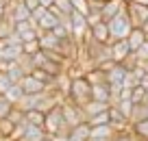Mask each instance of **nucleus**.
<instances>
[{
  "label": "nucleus",
  "mask_w": 148,
  "mask_h": 141,
  "mask_svg": "<svg viewBox=\"0 0 148 141\" xmlns=\"http://www.w3.org/2000/svg\"><path fill=\"white\" fill-rule=\"evenodd\" d=\"M107 26H109V33H111V37H113V41L126 39V37L131 35V31H133V24H131V20H129L126 7L116 15V18H111L109 22H107Z\"/></svg>",
  "instance_id": "obj_1"
},
{
  "label": "nucleus",
  "mask_w": 148,
  "mask_h": 141,
  "mask_svg": "<svg viewBox=\"0 0 148 141\" xmlns=\"http://www.w3.org/2000/svg\"><path fill=\"white\" fill-rule=\"evenodd\" d=\"M44 130L50 135H70V126L65 124L63 113H61V104L55 106L52 111L46 113V122H44Z\"/></svg>",
  "instance_id": "obj_2"
},
{
  "label": "nucleus",
  "mask_w": 148,
  "mask_h": 141,
  "mask_svg": "<svg viewBox=\"0 0 148 141\" xmlns=\"http://www.w3.org/2000/svg\"><path fill=\"white\" fill-rule=\"evenodd\" d=\"M68 100L74 102L76 106H81V109L92 100V85L87 82V78H76V80H72V91H70Z\"/></svg>",
  "instance_id": "obj_3"
},
{
  "label": "nucleus",
  "mask_w": 148,
  "mask_h": 141,
  "mask_svg": "<svg viewBox=\"0 0 148 141\" xmlns=\"http://www.w3.org/2000/svg\"><path fill=\"white\" fill-rule=\"evenodd\" d=\"M61 113H63V119H65V124H68L70 128L79 126V124H83V122H87L83 109H81V106H76L74 102H70V100H63V102H61Z\"/></svg>",
  "instance_id": "obj_4"
},
{
  "label": "nucleus",
  "mask_w": 148,
  "mask_h": 141,
  "mask_svg": "<svg viewBox=\"0 0 148 141\" xmlns=\"http://www.w3.org/2000/svg\"><path fill=\"white\" fill-rule=\"evenodd\" d=\"M37 31H39V28H37ZM39 46H42V50H52V52H61V54H63V41L52 31H48V33L39 31Z\"/></svg>",
  "instance_id": "obj_5"
},
{
  "label": "nucleus",
  "mask_w": 148,
  "mask_h": 141,
  "mask_svg": "<svg viewBox=\"0 0 148 141\" xmlns=\"http://www.w3.org/2000/svg\"><path fill=\"white\" fill-rule=\"evenodd\" d=\"M126 11H129V20H131V24H133V28H142V24L148 20V7H144V5L129 2V5H126Z\"/></svg>",
  "instance_id": "obj_6"
},
{
  "label": "nucleus",
  "mask_w": 148,
  "mask_h": 141,
  "mask_svg": "<svg viewBox=\"0 0 148 141\" xmlns=\"http://www.w3.org/2000/svg\"><path fill=\"white\" fill-rule=\"evenodd\" d=\"M20 87L24 89V93H28V96H33V93H42V91L50 89V87H46L42 80H37L33 74H26V76L20 80Z\"/></svg>",
  "instance_id": "obj_7"
},
{
  "label": "nucleus",
  "mask_w": 148,
  "mask_h": 141,
  "mask_svg": "<svg viewBox=\"0 0 148 141\" xmlns=\"http://www.w3.org/2000/svg\"><path fill=\"white\" fill-rule=\"evenodd\" d=\"M131 54V48H129V41L126 39H118L111 44V59L116 63H124Z\"/></svg>",
  "instance_id": "obj_8"
},
{
  "label": "nucleus",
  "mask_w": 148,
  "mask_h": 141,
  "mask_svg": "<svg viewBox=\"0 0 148 141\" xmlns=\"http://www.w3.org/2000/svg\"><path fill=\"white\" fill-rule=\"evenodd\" d=\"M89 37L92 39H96V41H100V44H113V37H111V33H109V26H107V22H98L96 26H92L89 28Z\"/></svg>",
  "instance_id": "obj_9"
},
{
  "label": "nucleus",
  "mask_w": 148,
  "mask_h": 141,
  "mask_svg": "<svg viewBox=\"0 0 148 141\" xmlns=\"http://www.w3.org/2000/svg\"><path fill=\"white\" fill-rule=\"evenodd\" d=\"M124 7H126L124 0H105V5H102V9H100L102 20H105V22H109V20H111V18H116V15L120 13Z\"/></svg>",
  "instance_id": "obj_10"
},
{
  "label": "nucleus",
  "mask_w": 148,
  "mask_h": 141,
  "mask_svg": "<svg viewBox=\"0 0 148 141\" xmlns=\"http://www.w3.org/2000/svg\"><path fill=\"white\" fill-rule=\"evenodd\" d=\"M48 139V132L44 130V126H33V124H28L26 132H24V137L20 141H46Z\"/></svg>",
  "instance_id": "obj_11"
},
{
  "label": "nucleus",
  "mask_w": 148,
  "mask_h": 141,
  "mask_svg": "<svg viewBox=\"0 0 148 141\" xmlns=\"http://www.w3.org/2000/svg\"><path fill=\"white\" fill-rule=\"evenodd\" d=\"M55 89L61 93V98H63V100H68V98H70V91H72V78L68 76V72H63L61 76H57Z\"/></svg>",
  "instance_id": "obj_12"
},
{
  "label": "nucleus",
  "mask_w": 148,
  "mask_h": 141,
  "mask_svg": "<svg viewBox=\"0 0 148 141\" xmlns=\"http://www.w3.org/2000/svg\"><path fill=\"white\" fill-rule=\"evenodd\" d=\"M111 109V104H107V102H98V100H89L87 104L83 106V113H85V117H94V115H98V113H105V111H109Z\"/></svg>",
  "instance_id": "obj_13"
},
{
  "label": "nucleus",
  "mask_w": 148,
  "mask_h": 141,
  "mask_svg": "<svg viewBox=\"0 0 148 141\" xmlns=\"http://www.w3.org/2000/svg\"><path fill=\"white\" fill-rule=\"evenodd\" d=\"M126 41H129L131 52H137L139 48L144 46V41H146V33H144L142 28H133V31H131V35L126 37Z\"/></svg>",
  "instance_id": "obj_14"
},
{
  "label": "nucleus",
  "mask_w": 148,
  "mask_h": 141,
  "mask_svg": "<svg viewBox=\"0 0 148 141\" xmlns=\"http://www.w3.org/2000/svg\"><path fill=\"white\" fill-rule=\"evenodd\" d=\"M118 135V130L111 124H105V126H92V137L89 139H113Z\"/></svg>",
  "instance_id": "obj_15"
},
{
  "label": "nucleus",
  "mask_w": 148,
  "mask_h": 141,
  "mask_svg": "<svg viewBox=\"0 0 148 141\" xmlns=\"http://www.w3.org/2000/svg\"><path fill=\"white\" fill-rule=\"evenodd\" d=\"M92 100L111 104V91H109V85H107V82H102V85H92Z\"/></svg>",
  "instance_id": "obj_16"
},
{
  "label": "nucleus",
  "mask_w": 148,
  "mask_h": 141,
  "mask_svg": "<svg viewBox=\"0 0 148 141\" xmlns=\"http://www.w3.org/2000/svg\"><path fill=\"white\" fill-rule=\"evenodd\" d=\"M126 74H129V69H126L122 63H116L109 72H107V82H120L122 85V80H124Z\"/></svg>",
  "instance_id": "obj_17"
},
{
  "label": "nucleus",
  "mask_w": 148,
  "mask_h": 141,
  "mask_svg": "<svg viewBox=\"0 0 148 141\" xmlns=\"http://www.w3.org/2000/svg\"><path fill=\"white\" fill-rule=\"evenodd\" d=\"M57 24H59V18H57V15L52 13L50 9H48V13L44 15L39 22H37V28H39V31H44V33H48V31H52Z\"/></svg>",
  "instance_id": "obj_18"
},
{
  "label": "nucleus",
  "mask_w": 148,
  "mask_h": 141,
  "mask_svg": "<svg viewBox=\"0 0 148 141\" xmlns=\"http://www.w3.org/2000/svg\"><path fill=\"white\" fill-rule=\"evenodd\" d=\"M70 137H76V139L89 141V137H92V126H89V122H83V124H79V126L70 128Z\"/></svg>",
  "instance_id": "obj_19"
},
{
  "label": "nucleus",
  "mask_w": 148,
  "mask_h": 141,
  "mask_svg": "<svg viewBox=\"0 0 148 141\" xmlns=\"http://www.w3.org/2000/svg\"><path fill=\"white\" fill-rule=\"evenodd\" d=\"M85 78H87L89 85H102V82H107V72L100 67H92V69H87Z\"/></svg>",
  "instance_id": "obj_20"
},
{
  "label": "nucleus",
  "mask_w": 148,
  "mask_h": 141,
  "mask_svg": "<svg viewBox=\"0 0 148 141\" xmlns=\"http://www.w3.org/2000/svg\"><path fill=\"white\" fill-rule=\"evenodd\" d=\"M7 76L11 78V82H20L24 76H26V72H24V67L18 63V61H13V63L7 67Z\"/></svg>",
  "instance_id": "obj_21"
},
{
  "label": "nucleus",
  "mask_w": 148,
  "mask_h": 141,
  "mask_svg": "<svg viewBox=\"0 0 148 141\" xmlns=\"http://www.w3.org/2000/svg\"><path fill=\"white\" fill-rule=\"evenodd\" d=\"M131 132H133V137H137L139 141H148V119L131 124Z\"/></svg>",
  "instance_id": "obj_22"
},
{
  "label": "nucleus",
  "mask_w": 148,
  "mask_h": 141,
  "mask_svg": "<svg viewBox=\"0 0 148 141\" xmlns=\"http://www.w3.org/2000/svg\"><path fill=\"white\" fill-rule=\"evenodd\" d=\"M5 98H7L9 102H13V104H18V102L22 100V98H24V89L20 87V82H13V85H11L9 89H7Z\"/></svg>",
  "instance_id": "obj_23"
},
{
  "label": "nucleus",
  "mask_w": 148,
  "mask_h": 141,
  "mask_svg": "<svg viewBox=\"0 0 148 141\" xmlns=\"http://www.w3.org/2000/svg\"><path fill=\"white\" fill-rule=\"evenodd\" d=\"M144 119H148V104H135L129 122L131 124H137V122H144Z\"/></svg>",
  "instance_id": "obj_24"
},
{
  "label": "nucleus",
  "mask_w": 148,
  "mask_h": 141,
  "mask_svg": "<svg viewBox=\"0 0 148 141\" xmlns=\"http://www.w3.org/2000/svg\"><path fill=\"white\" fill-rule=\"evenodd\" d=\"M24 117H26V122L33 124V126H44V122H46V113H42V111H37V109L26 111Z\"/></svg>",
  "instance_id": "obj_25"
},
{
  "label": "nucleus",
  "mask_w": 148,
  "mask_h": 141,
  "mask_svg": "<svg viewBox=\"0 0 148 141\" xmlns=\"http://www.w3.org/2000/svg\"><path fill=\"white\" fill-rule=\"evenodd\" d=\"M111 106H116L126 119H131V113H133V106L135 104H133V100H118L116 104H111Z\"/></svg>",
  "instance_id": "obj_26"
},
{
  "label": "nucleus",
  "mask_w": 148,
  "mask_h": 141,
  "mask_svg": "<svg viewBox=\"0 0 148 141\" xmlns=\"http://www.w3.org/2000/svg\"><path fill=\"white\" fill-rule=\"evenodd\" d=\"M87 122H89V126H105V124H111L109 111H105V113H98V115H94V117H89Z\"/></svg>",
  "instance_id": "obj_27"
},
{
  "label": "nucleus",
  "mask_w": 148,
  "mask_h": 141,
  "mask_svg": "<svg viewBox=\"0 0 148 141\" xmlns=\"http://www.w3.org/2000/svg\"><path fill=\"white\" fill-rule=\"evenodd\" d=\"M15 126H18V124H13L9 117L0 119V137H11V132L15 130Z\"/></svg>",
  "instance_id": "obj_28"
},
{
  "label": "nucleus",
  "mask_w": 148,
  "mask_h": 141,
  "mask_svg": "<svg viewBox=\"0 0 148 141\" xmlns=\"http://www.w3.org/2000/svg\"><path fill=\"white\" fill-rule=\"evenodd\" d=\"M72 2V7L76 11H81L83 15H89V11H92V2L89 0H70Z\"/></svg>",
  "instance_id": "obj_29"
},
{
  "label": "nucleus",
  "mask_w": 148,
  "mask_h": 141,
  "mask_svg": "<svg viewBox=\"0 0 148 141\" xmlns=\"http://www.w3.org/2000/svg\"><path fill=\"white\" fill-rule=\"evenodd\" d=\"M13 102H9L5 96H0V119H7L9 117V113H11V109H13Z\"/></svg>",
  "instance_id": "obj_30"
},
{
  "label": "nucleus",
  "mask_w": 148,
  "mask_h": 141,
  "mask_svg": "<svg viewBox=\"0 0 148 141\" xmlns=\"http://www.w3.org/2000/svg\"><path fill=\"white\" fill-rule=\"evenodd\" d=\"M131 100H133V104H144V100H146V89H144L142 85L135 87V89L131 91Z\"/></svg>",
  "instance_id": "obj_31"
},
{
  "label": "nucleus",
  "mask_w": 148,
  "mask_h": 141,
  "mask_svg": "<svg viewBox=\"0 0 148 141\" xmlns=\"http://www.w3.org/2000/svg\"><path fill=\"white\" fill-rule=\"evenodd\" d=\"M122 87H124V89H135V87H139V78L129 69V74H126L124 80H122Z\"/></svg>",
  "instance_id": "obj_32"
},
{
  "label": "nucleus",
  "mask_w": 148,
  "mask_h": 141,
  "mask_svg": "<svg viewBox=\"0 0 148 141\" xmlns=\"http://www.w3.org/2000/svg\"><path fill=\"white\" fill-rule=\"evenodd\" d=\"M22 48H24V54H37V52L42 50V46H39V39L37 41H26V44H22Z\"/></svg>",
  "instance_id": "obj_33"
},
{
  "label": "nucleus",
  "mask_w": 148,
  "mask_h": 141,
  "mask_svg": "<svg viewBox=\"0 0 148 141\" xmlns=\"http://www.w3.org/2000/svg\"><path fill=\"white\" fill-rule=\"evenodd\" d=\"M18 63L24 67V72H26V74H31L33 69H35V65H33V57H31V54H22V57L18 59Z\"/></svg>",
  "instance_id": "obj_34"
},
{
  "label": "nucleus",
  "mask_w": 148,
  "mask_h": 141,
  "mask_svg": "<svg viewBox=\"0 0 148 141\" xmlns=\"http://www.w3.org/2000/svg\"><path fill=\"white\" fill-rule=\"evenodd\" d=\"M52 7H57L61 13H68V15L74 11V7H72V2H70V0H55V5H52Z\"/></svg>",
  "instance_id": "obj_35"
},
{
  "label": "nucleus",
  "mask_w": 148,
  "mask_h": 141,
  "mask_svg": "<svg viewBox=\"0 0 148 141\" xmlns=\"http://www.w3.org/2000/svg\"><path fill=\"white\" fill-rule=\"evenodd\" d=\"M2 44H7V46H22V44H24V39H22V35H20L18 31H13L5 41H2Z\"/></svg>",
  "instance_id": "obj_36"
},
{
  "label": "nucleus",
  "mask_w": 148,
  "mask_h": 141,
  "mask_svg": "<svg viewBox=\"0 0 148 141\" xmlns=\"http://www.w3.org/2000/svg\"><path fill=\"white\" fill-rule=\"evenodd\" d=\"M9 119L13 124H22L24 122V111L20 109V106H13V109H11V113H9Z\"/></svg>",
  "instance_id": "obj_37"
},
{
  "label": "nucleus",
  "mask_w": 148,
  "mask_h": 141,
  "mask_svg": "<svg viewBox=\"0 0 148 141\" xmlns=\"http://www.w3.org/2000/svg\"><path fill=\"white\" fill-rule=\"evenodd\" d=\"M20 35H22L24 44H26V41H37L39 39V31H37V28H26V31L20 33Z\"/></svg>",
  "instance_id": "obj_38"
},
{
  "label": "nucleus",
  "mask_w": 148,
  "mask_h": 141,
  "mask_svg": "<svg viewBox=\"0 0 148 141\" xmlns=\"http://www.w3.org/2000/svg\"><path fill=\"white\" fill-rule=\"evenodd\" d=\"M11 85H13V82H11L9 76H7V72H0V96H5Z\"/></svg>",
  "instance_id": "obj_39"
},
{
  "label": "nucleus",
  "mask_w": 148,
  "mask_h": 141,
  "mask_svg": "<svg viewBox=\"0 0 148 141\" xmlns=\"http://www.w3.org/2000/svg\"><path fill=\"white\" fill-rule=\"evenodd\" d=\"M135 54H137L139 61H148V41H144V46L139 48L137 52H135Z\"/></svg>",
  "instance_id": "obj_40"
},
{
  "label": "nucleus",
  "mask_w": 148,
  "mask_h": 141,
  "mask_svg": "<svg viewBox=\"0 0 148 141\" xmlns=\"http://www.w3.org/2000/svg\"><path fill=\"white\" fill-rule=\"evenodd\" d=\"M46 13H48V9H46V7H37V9L33 11V20H35V22H39V20H42Z\"/></svg>",
  "instance_id": "obj_41"
},
{
  "label": "nucleus",
  "mask_w": 148,
  "mask_h": 141,
  "mask_svg": "<svg viewBox=\"0 0 148 141\" xmlns=\"http://www.w3.org/2000/svg\"><path fill=\"white\" fill-rule=\"evenodd\" d=\"M131 139H133V132L129 130V132H118L111 141H131Z\"/></svg>",
  "instance_id": "obj_42"
},
{
  "label": "nucleus",
  "mask_w": 148,
  "mask_h": 141,
  "mask_svg": "<svg viewBox=\"0 0 148 141\" xmlns=\"http://www.w3.org/2000/svg\"><path fill=\"white\" fill-rule=\"evenodd\" d=\"M22 2H24V5H26L31 11H35L37 7H42V0H22Z\"/></svg>",
  "instance_id": "obj_43"
},
{
  "label": "nucleus",
  "mask_w": 148,
  "mask_h": 141,
  "mask_svg": "<svg viewBox=\"0 0 148 141\" xmlns=\"http://www.w3.org/2000/svg\"><path fill=\"white\" fill-rule=\"evenodd\" d=\"M48 139H50V141H68L70 135H50Z\"/></svg>",
  "instance_id": "obj_44"
},
{
  "label": "nucleus",
  "mask_w": 148,
  "mask_h": 141,
  "mask_svg": "<svg viewBox=\"0 0 148 141\" xmlns=\"http://www.w3.org/2000/svg\"><path fill=\"white\" fill-rule=\"evenodd\" d=\"M52 5H55V0H42V7H46V9H50Z\"/></svg>",
  "instance_id": "obj_45"
},
{
  "label": "nucleus",
  "mask_w": 148,
  "mask_h": 141,
  "mask_svg": "<svg viewBox=\"0 0 148 141\" xmlns=\"http://www.w3.org/2000/svg\"><path fill=\"white\" fill-rule=\"evenodd\" d=\"M139 85H142L144 89H148V76H144V78H142V82H139Z\"/></svg>",
  "instance_id": "obj_46"
},
{
  "label": "nucleus",
  "mask_w": 148,
  "mask_h": 141,
  "mask_svg": "<svg viewBox=\"0 0 148 141\" xmlns=\"http://www.w3.org/2000/svg\"><path fill=\"white\" fill-rule=\"evenodd\" d=\"M139 65H142V67H144V72L148 74V61H139Z\"/></svg>",
  "instance_id": "obj_47"
},
{
  "label": "nucleus",
  "mask_w": 148,
  "mask_h": 141,
  "mask_svg": "<svg viewBox=\"0 0 148 141\" xmlns=\"http://www.w3.org/2000/svg\"><path fill=\"white\" fill-rule=\"evenodd\" d=\"M135 5H144V7H148V0H133Z\"/></svg>",
  "instance_id": "obj_48"
},
{
  "label": "nucleus",
  "mask_w": 148,
  "mask_h": 141,
  "mask_svg": "<svg viewBox=\"0 0 148 141\" xmlns=\"http://www.w3.org/2000/svg\"><path fill=\"white\" fill-rule=\"evenodd\" d=\"M68 141H83V139H76V137H70Z\"/></svg>",
  "instance_id": "obj_49"
},
{
  "label": "nucleus",
  "mask_w": 148,
  "mask_h": 141,
  "mask_svg": "<svg viewBox=\"0 0 148 141\" xmlns=\"http://www.w3.org/2000/svg\"><path fill=\"white\" fill-rule=\"evenodd\" d=\"M0 2H5V5H7V7H9V5H11V0H0Z\"/></svg>",
  "instance_id": "obj_50"
},
{
  "label": "nucleus",
  "mask_w": 148,
  "mask_h": 141,
  "mask_svg": "<svg viewBox=\"0 0 148 141\" xmlns=\"http://www.w3.org/2000/svg\"><path fill=\"white\" fill-rule=\"evenodd\" d=\"M89 141H111V139H89Z\"/></svg>",
  "instance_id": "obj_51"
},
{
  "label": "nucleus",
  "mask_w": 148,
  "mask_h": 141,
  "mask_svg": "<svg viewBox=\"0 0 148 141\" xmlns=\"http://www.w3.org/2000/svg\"><path fill=\"white\" fill-rule=\"evenodd\" d=\"M144 104H148V89H146V100H144Z\"/></svg>",
  "instance_id": "obj_52"
},
{
  "label": "nucleus",
  "mask_w": 148,
  "mask_h": 141,
  "mask_svg": "<svg viewBox=\"0 0 148 141\" xmlns=\"http://www.w3.org/2000/svg\"><path fill=\"white\" fill-rule=\"evenodd\" d=\"M131 141H139V139H137V137H133V139H131Z\"/></svg>",
  "instance_id": "obj_53"
},
{
  "label": "nucleus",
  "mask_w": 148,
  "mask_h": 141,
  "mask_svg": "<svg viewBox=\"0 0 148 141\" xmlns=\"http://www.w3.org/2000/svg\"><path fill=\"white\" fill-rule=\"evenodd\" d=\"M124 2H126V5H129V2H133V0H124Z\"/></svg>",
  "instance_id": "obj_54"
}]
</instances>
